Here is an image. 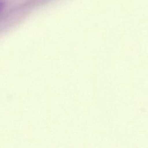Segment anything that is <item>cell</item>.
Masks as SVG:
<instances>
[{
	"label": "cell",
	"instance_id": "1",
	"mask_svg": "<svg viewBox=\"0 0 148 148\" xmlns=\"http://www.w3.org/2000/svg\"><path fill=\"white\" fill-rule=\"evenodd\" d=\"M3 8H4V3L0 1V13L2 11Z\"/></svg>",
	"mask_w": 148,
	"mask_h": 148
}]
</instances>
